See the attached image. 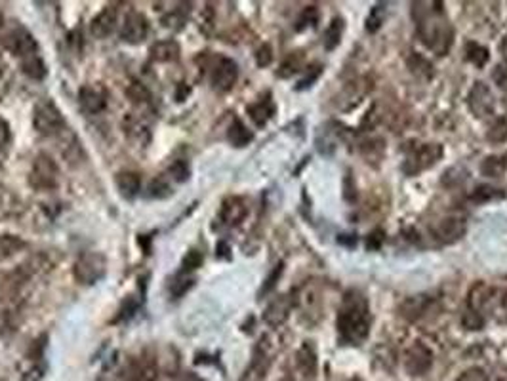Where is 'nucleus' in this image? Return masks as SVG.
Here are the masks:
<instances>
[{
    "instance_id": "nucleus-50",
    "label": "nucleus",
    "mask_w": 507,
    "mask_h": 381,
    "mask_svg": "<svg viewBox=\"0 0 507 381\" xmlns=\"http://www.w3.org/2000/svg\"><path fill=\"white\" fill-rule=\"evenodd\" d=\"M501 309H504V313H506V320H507V290L504 292V295H501Z\"/></svg>"
},
{
    "instance_id": "nucleus-3",
    "label": "nucleus",
    "mask_w": 507,
    "mask_h": 381,
    "mask_svg": "<svg viewBox=\"0 0 507 381\" xmlns=\"http://www.w3.org/2000/svg\"><path fill=\"white\" fill-rule=\"evenodd\" d=\"M107 273V257L99 252H84L73 267V277L80 284H95Z\"/></svg>"
},
{
    "instance_id": "nucleus-22",
    "label": "nucleus",
    "mask_w": 507,
    "mask_h": 381,
    "mask_svg": "<svg viewBox=\"0 0 507 381\" xmlns=\"http://www.w3.org/2000/svg\"><path fill=\"white\" fill-rule=\"evenodd\" d=\"M27 244H25L23 238L16 237V235H0V262H6L10 257H14Z\"/></svg>"
},
{
    "instance_id": "nucleus-20",
    "label": "nucleus",
    "mask_w": 507,
    "mask_h": 381,
    "mask_svg": "<svg viewBox=\"0 0 507 381\" xmlns=\"http://www.w3.org/2000/svg\"><path fill=\"white\" fill-rule=\"evenodd\" d=\"M115 182H117V189H119L120 195L128 200L134 199L135 195L140 193V187H142L140 175L135 172H120Z\"/></svg>"
},
{
    "instance_id": "nucleus-2",
    "label": "nucleus",
    "mask_w": 507,
    "mask_h": 381,
    "mask_svg": "<svg viewBox=\"0 0 507 381\" xmlns=\"http://www.w3.org/2000/svg\"><path fill=\"white\" fill-rule=\"evenodd\" d=\"M416 12H418V32H420L421 42L439 56H446L454 42V31L443 14L441 4L439 8H425L423 14L414 6V17H416Z\"/></svg>"
},
{
    "instance_id": "nucleus-12",
    "label": "nucleus",
    "mask_w": 507,
    "mask_h": 381,
    "mask_svg": "<svg viewBox=\"0 0 507 381\" xmlns=\"http://www.w3.org/2000/svg\"><path fill=\"white\" fill-rule=\"evenodd\" d=\"M468 231V225H466V219L460 217V215H448V217H443L441 222H437V225L433 227V233L435 237L443 242V244H454L458 242Z\"/></svg>"
},
{
    "instance_id": "nucleus-31",
    "label": "nucleus",
    "mask_w": 507,
    "mask_h": 381,
    "mask_svg": "<svg viewBox=\"0 0 507 381\" xmlns=\"http://www.w3.org/2000/svg\"><path fill=\"white\" fill-rule=\"evenodd\" d=\"M204 262V255L202 252H198V250H189L185 257L182 260V273L183 275H187L191 271H197L200 265Z\"/></svg>"
},
{
    "instance_id": "nucleus-18",
    "label": "nucleus",
    "mask_w": 507,
    "mask_h": 381,
    "mask_svg": "<svg viewBox=\"0 0 507 381\" xmlns=\"http://www.w3.org/2000/svg\"><path fill=\"white\" fill-rule=\"evenodd\" d=\"M248 115H250V119L254 120L256 126H265L273 119V115H275V104H273L271 95L267 94L262 99H258L256 104L250 105L248 107Z\"/></svg>"
},
{
    "instance_id": "nucleus-41",
    "label": "nucleus",
    "mask_w": 507,
    "mask_h": 381,
    "mask_svg": "<svg viewBox=\"0 0 507 381\" xmlns=\"http://www.w3.org/2000/svg\"><path fill=\"white\" fill-rule=\"evenodd\" d=\"M492 79H494V82H496L501 90H507V61L496 65V69L492 72Z\"/></svg>"
},
{
    "instance_id": "nucleus-33",
    "label": "nucleus",
    "mask_w": 507,
    "mask_h": 381,
    "mask_svg": "<svg viewBox=\"0 0 507 381\" xmlns=\"http://www.w3.org/2000/svg\"><path fill=\"white\" fill-rule=\"evenodd\" d=\"M170 195V185L162 177H157L155 182L149 183V193L147 199H164Z\"/></svg>"
},
{
    "instance_id": "nucleus-11",
    "label": "nucleus",
    "mask_w": 507,
    "mask_h": 381,
    "mask_svg": "<svg viewBox=\"0 0 507 381\" xmlns=\"http://www.w3.org/2000/svg\"><path fill=\"white\" fill-rule=\"evenodd\" d=\"M4 44L8 48L12 54H16L19 57H27L37 54V40L32 39V35L25 27L17 25L16 29L6 35L4 39Z\"/></svg>"
},
{
    "instance_id": "nucleus-15",
    "label": "nucleus",
    "mask_w": 507,
    "mask_h": 381,
    "mask_svg": "<svg viewBox=\"0 0 507 381\" xmlns=\"http://www.w3.org/2000/svg\"><path fill=\"white\" fill-rule=\"evenodd\" d=\"M248 214V206L242 199L238 197H229L227 200H223L222 210H220V222L227 227H235L242 222Z\"/></svg>"
},
{
    "instance_id": "nucleus-32",
    "label": "nucleus",
    "mask_w": 507,
    "mask_h": 381,
    "mask_svg": "<svg viewBox=\"0 0 507 381\" xmlns=\"http://www.w3.org/2000/svg\"><path fill=\"white\" fill-rule=\"evenodd\" d=\"M128 97L134 101V104H147L151 99V92L147 88L143 86L142 82H134V84H130L126 90Z\"/></svg>"
},
{
    "instance_id": "nucleus-39",
    "label": "nucleus",
    "mask_w": 507,
    "mask_h": 381,
    "mask_svg": "<svg viewBox=\"0 0 507 381\" xmlns=\"http://www.w3.org/2000/svg\"><path fill=\"white\" fill-rule=\"evenodd\" d=\"M321 72H323V67H321V65H313V67H309V72H307V77L300 80V84H298V90H305V88L313 86V82H315V80L321 77Z\"/></svg>"
},
{
    "instance_id": "nucleus-23",
    "label": "nucleus",
    "mask_w": 507,
    "mask_h": 381,
    "mask_svg": "<svg viewBox=\"0 0 507 381\" xmlns=\"http://www.w3.org/2000/svg\"><path fill=\"white\" fill-rule=\"evenodd\" d=\"M343 27H345V23H343V17H334L332 21H330V25L326 27V31H325V39H323L325 50L332 52V50H336V48L340 46L341 35H343Z\"/></svg>"
},
{
    "instance_id": "nucleus-14",
    "label": "nucleus",
    "mask_w": 507,
    "mask_h": 381,
    "mask_svg": "<svg viewBox=\"0 0 507 381\" xmlns=\"http://www.w3.org/2000/svg\"><path fill=\"white\" fill-rule=\"evenodd\" d=\"M115 27H117V8L109 4V6H105L97 16L92 19V23H90V32L94 35L95 39H107L113 31H115Z\"/></svg>"
},
{
    "instance_id": "nucleus-51",
    "label": "nucleus",
    "mask_w": 507,
    "mask_h": 381,
    "mask_svg": "<svg viewBox=\"0 0 507 381\" xmlns=\"http://www.w3.org/2000/svg\"><path fill=\"white\" fill-rule=\"evenodd\" d=\"M351 381H365V380H361V378H353V380H351Z\"/></svg>"
},
{
    "instance_id": "nucleus-26",
    "label": "nucleus",
    "mask_w": 507,
    "mask_h": 381,
    "mask_svg": "<svg viewBox=\"0 0 507 381\" xmlns=\"http://www.w3.org/2000/svg\"><path fill=\"white\" fill-rule=\"evenodd\" d=\"M504 197H506V193L498 189V187H492V185H479L469 195L471 202H477V204H484V202H492V200H501Z\"/></svg>"
},
{
    "instance_id": "nucleus-17",
    "label": "nucleus",
    "mask_w": 507,
    "mask_h": 381,
    "mask_svg": "<svg viewBox=\"0 0 507 381\" xmlns=\"http://www.w3.org/2000/svg\"><path fill=\"white\" fill-rule=\"evenodd\" d=\"M180 44L175 40H160V42H155L151 46L149 54L153 61H159V63H172V61H178L180 57Z\"/></svg>"
},
{
    "instance_id": "nucleus-19",
    "label": "nucleus",
    "mask_w": 507,
    "mask_h": 381,
    "mask_svg": "<svg viewBox=\"0 0 507 381\" xmlns=\"http://www.w3.org/2000/svg\"><path fill=\"white\" fill-rule=\"evenodd\" d=\"M290 315V300L288 297H278L275 302L271 303L269 307L265 309V322L271 326H278L285 322L286 318Z\"/></svg>"
},
{
    "instance_id": "nucleus-9",
    "label": "nucleus",
    "mask_w": 507,
    "mask_h": 381,
    "mask_svg": "<svg viewBox=\"0 0 507 381\" xmlns=\"http://www.w3.org/2000/svg\"><path fill=\"white\" fill-rule=\"evenodd\" d=\"M431 366H433V353L421 342H416L404 353V368L410 375H423Z\"/></svg>"
},
{
    "instance_id": "nucleus-28",
    "label": "nucleus",
    "mask_w": 507,
    "mask_h": 381,
    "mask_svg": "<svg viewBox=\"0 0 507 381\" xmlns=\"http://www.w3.org/2000/svg\"><path fill=\"white\" fill-rule=\"evenodd\" d=\"M61 143H64V145H61L64 157L69 160L71 164H75L77 160L84 159V153H82V147H80L79 139H77L71 132H65V139Z\"/></svg>"
},
{
    "instance_id": "nucleus-10",
    "label": "nucleus",
    "mask_w": 507,
    "mask_h": 381,
    "mask_svg": "<svg viewBox=\"0 0 507 381\" xmlns=\"http://www.w3.org/2000/svg\"><path fill=\"white\" fill-rule=\"evenodd\" d=\"M147 35H149V23L145 16L140 12H130L120 27V39L128 44H140L147 39Z\"/></svg>"
},
{
    "instance_id": "nucleus-27",
    "label": "nucleus",
    "mask_w": 507,
    "mask_h": 381,
    "mask_svg": "<svg viewBox=\"0 0 507 381\" xmlns=\"http://www.w3.org/2000/svg\"><path fill=\"white\" fill-rule=\"evenodd\" d=\"M385 17H388V4L385 2H378L370 8V14L366 17V31L368 32H378L381 29V25L385 23Z\"/></svg>"
},
{
    "instance_id": "nucleus-29",
    "label": "nucleus",
    "mask_w": 507,
    "mask_h": 381,
    "mask_svg": "<svg viewBox=\"0 0 507 381\" xmlns=\"http://www.w3.org/2000/svg\"><path fill=\"white\" fill-rule=\"evenodd\" d=\"M466 57H468L469 63H473L475 67H484V65L488 63V59H490V54H488V50L481 44H477V42H469L468 46H466Z\"/></svg>"
},
{
    "instance_id": "nucleus-7",
    "label": "nucleus",
    "mask_w": 507,
    "mask_h": 381,
    "mask_svg": "<svg viewBox=\"0 0 507 381\" xmlns=\"http://www.w3.org/2000/svg\"><path fill=\"white\" fill-rule=\"evenodd\" d=\"M238 67L229 57H218L210 71V84L216 92H229L237 84Z\"/></svg>"
},
{
    "instance_id": "nucleus-25",
    "label": "nucleus",
    "mask_w": 507,
    "mask_h": 381,
    "mask_svg": "<svg viewBox=\"0 0 507 381\" xmlns=\"http://www.w3.org/2000/svg\"><path fill=\"white\" fill-rule=\"evenodd\" d=\"M21 71L32 80H42L46 77V65L42 61V57L37 56V54H32V56H27L23 57V61H21Z\"/></svg>"
},
{
    "instance_id": "nucleus-16",
    "label": "nucleus",
    "mask_w": 507,
    "mask_h": 381,
    "mask_svg": "<svg viewBox=\"0 0 507 381\" xmlns=\"http://www.w3.org/2000/svg\"><path fill=\"white\" fill-rule=\"evenodd\" d=\"M433 307V297L429 295H410L401 303V315L406 320H420L421 317L428 315V311Z\"/></svg>"
},
{
    "instance_id": "nucleus-40",
    "label": "nucleus",
    "mask_w": 507,
    "mask_h": 381,
    "mask_svg": "<svg viewBox=\"0 0 507 381\" xmlns=\"http://www.w3.org/2000/svg\"><path fill=\"white\" fill-rule=\"evenodd\" d=\"M283 269H285V263L280 262L277 265V267L273 269V273H271V275H269V278L265 280V284H263V288H262V294H267V292H271V290L275 288V284H277V280H278V278H280V275H283Z\"/></svg>"
},
{
    "instance_id": "nucleus-4",
    "label": "nucleus",
    "mask_w": 507,
    "mask_h": 381,
    "mask_svg": "<svg viewBox=\"0 0 507 381\" xmlns=\"http://www.w3.org/2000/svg\"><path fill=\"white\" fill-rule=\"evenodd\" d=\"M441 157H443V147L439 143H423V145L412 147L406 153V160L403 164L404 174L418 175L423 170L435 166Z\"/></svg>"
},
{
    "instance_id": "nucleus-36",
    "label": "nucleus",
    "mask_w": 507,
    "mask_h": 381,
    "mask_svg": "<svg viewBox=\"0 0 507 381\" xmlns=\"http://www.w3.org/2000/svg\"><path fill=\"white\" fill-rule=\"evenodd\" d=\"M191 284H193V280L187 277H183V273H180V277L175 278L174 282L170 284V292H172L174 297H180V295H183L187 292V288H191Z\"/></svg>"
},
{
    "instance_id": "nucleus-49",
    "label": "nucleus",
    "mask_w": 507,
    "mask_h": 381,
    "mask_svg": "<svg viewBox=\"0 0 507 381\" xmlns=\"http://www.w3.org/2000/svg\"><path fill=\"white\" fill-rule=\"evenodd\" d=\"M499 52L507 57V32L504 35V39H501V44H499Z\"/></svg>"
},
{
    "instance_id": "nucleus-34",
    "label": "nucleus",
    "mask_w": 507,
    "mask_h": 381,
    "mask_svg": "<svg viewBox=\"0 0 507 381\" xmlns=\"http://www.w3.org/2000/svg\"><path fill=\"white\" fill-rule=\"evenodd\" d=\"M461 320H463V326H466L468 330H483L484 320L483 317H481V313H477V311L468 309Z\"/></svg>"
},
{
    "instance_id": "nucleus-38",
    "label": "nucleus",
    "mask_w": 507,
    "mask_h": 381,
    "mask_svg": "<svg viewBox=\"0 0 507 381\" xmlns=\"http://www.w3.org/2000/svg\"><path fill=\"white\" fill-rule=\"evenodd\" d=\"M273 61V50H271L269 44H262L256 52V63L260 67H267Z\"/></svg>"
},
{
    "instance_id": "nucleus-48",
    "label": "nucleus",
    "mask_w": 507,
    "mask_h": 381,
    "mask_svg": "<svg viewBox=\"0 0 507 381\" xmlns=\"http://www.w3.org/2000/svg\"><path fill=\"white\" fill-rule=\"evenodd\" d=\"M338 242L340 244H347V246H355L357 244V237H353V235H340Z\"/></svg>"
},
{
    "instance_id": "nucleus-8",
    "label": "nucleus",
    "mask_w": 507,
    "mask_h": 381,
    "mask_svg": "<svg viewBox=\"0 0 507 381\" xmlns=\"http://www.w3.org/2000/svg\"><path fill=\"white\" fill-rule=\"evenodd\" d=\"M468 105L471 113L479 117V119H486L494 115V107H496V97L492 94L488 84L484 82H477L475 86L471 88L468 95Z\"/></svg>"
},
{
    "instance_id": "nucleus-1",
    "label": "nucleus",
    "mask_w": 507,
    "mask_h": 381,
    "mask_svg": "<svg viewBox=\"0 0 507 381\" xmlns=\"http://www.w3.org/2000/svg\"><path fill=\"white\" fill-rule=\"evenodd\" d=\"M338 332L341 342L358 345L370 333V307L363 294L351 290L343 297L340 315H338Z\"/></svg>"
},
{
    "instance_id": "nucleus-42",
    "label": "nucleus",
    "mask_w": 507,
    "mask_h": 381,
    "mask_svg": "<svg viewBox=\"0 0 507 381\" xmlns=\"http://www.w3.org/2000/svg\"><path fill=\"white\" fill-rule=\"evenodd\" d=\"M383 240H385V233L381 229H376L372 231L368 238H366V248L368 250H380L381 244H383Z\"/></svg>"
},
{
    "instance_id": "nucleus-35",
    "label": "nucleus",
    "mask_w": 507,
    "mask_h": 381,
    "mask_svg": "<svg viewBox=\"0 0 507 381\" xmlns=\"http://www.w3.org/2000/svg\"><path fill=\"white\" fill-rule=\"evenodd\" d=\"M301 67V56L300 54H292V56L288 57L286 59L285 63H283V67H280V71H278V75L280 77H290V75H294V72L298 71Z\"/></svg>"
},
{
    "instance_id": "nucleus-24",
    "label": "nucleus",
    "mask_w": 507,
    "mask_h": 381,
    "mask_svg": "<svg viewBox=\"0 0 507 381\" xmlns=\"http://www.w3.org/2000/svg\"><path fill=\"white\" fill-rule=\"evenodd\" d=\"M227 139L235 147H246L254 139V134L242 124V120L235 119L233 124L229 126V130H227Z\"/></svg>"
},
{
    "instance_id": "nucleus-30",
    "label": "nucleus",
    "mask_w": 507,
    "mask_h": 381,
    "mask_svg": "<svg viewBox=\"0 0 507 381\" xmlns=\"http://www.w3.org/2000/svg\"><path fill=\"white\" fill-rule=\"evenodd\" d=\"M486 139L490 143H506L507 141V120L496 119L486 132Z\"/></svg>"
},
{
    "instance_id": "nucleus-21",
    "label": "nucleus",
    "mask_w": 507,
    "mask_h": 381,
    "mask_svg": "<svg viewBox=\"0 0 507 381\" xmlns=\"http://www.w3.org/2000/svg\"><path fill=\"white\" fill-rule=\"evenodd\" d=\"M507 170V153L486 157L481 164V174L486 177H501Z\"/></svg>"
},
{
    "instance_id": "nucleus-37",
    "label": "nucleus",
    "mask_w": 507,
    "mask_h": 381,
    "mask_svg": "<svg viewBox=\"0 0 507 381\" xmlns=\"http://www.w3.org/2000/svg\"><path fill=\"white\" fill-rule=\"evenodd\" d=\"M456 381H488V375H486L483 368H477L475 366V368H469L463 373H460Z\"/></svg>"
},
{
    "instance_id": "nucleus-52",
    "label": "nucleus",
    "mask_w": 507,
    "mask_h": 381,
    "mask_svg": "<svg viewBox=\"0 0 507 381\" xmlns=\"http://www.w3.org/2000/svg\"><path fill=\"white\" fill-rule=\"evenodd\" d=\"M0 27H2V14H0Z\"/></svg>"
},
{
    "instance_id": "nucleus-13",
    "label": "nucleus",
    "mask_w": 507,
    "mask_h": 381,
    "mask_svg": "<svg viewBox=\"0 0 507 381\" xmlns=\"http://www.w3.org/2000/svg\"><path fill=\"white\" fill-rule=\"evenodd\" d=\"M79 99L82 109L90 115L105 111L107 107V92L99 86H82L79 92Z\"/></svg>"
},
{
    "instance_id": "nucleus-46",
    "label": "nucleus",
    "mask_w": 507,
    "mask_h": 381,
    "mask_svg": "<svg viewBox=\"0 0 507 381\" xmlns=\"http://www.w3.org/2000/svg\"><path fill=\"white\" fill-rule=\"evenodd\" d=\"M44 375V368L42 366H32L29 372L23 375V381H40Z\"/></svg>"
},
{
    "instance_id": "nucleus-53",
    "label": "nucleus",
    "mask_w": 507,
    "mask_h": 381,
    "mask_svg": "<svg viewBox=\"0 0 507 381\" xmlns=\"http://www.w3.org/2000/svg\"><path fill=\"white\" fill-rule=\"evenodd\" d=\"M0 79H2V69H0Z\"/></svg>"
},
{
    "instance_id": "nucleus-44",
    "label": "nucleus",
    "mask_w": 507,
    "mask_h": 381,
    "mask_svg": "<svg viewBox=\"0 0 507 381\" xmlns=\"http://www.w3.org/2000/svg\"><path fill=\"white\" fill-rule=\"evenodd\" d=\"M170 175L174 177L175 182H185L187 175H189V168L185 166L183 162H178V164H174L172 170H170Z\"/></svg>"
},
{
    "instance_id": "nucleus-43",
    "label": "nucleus",
    "mask_w": 507,
    "mask_h": 381,
    "mask_svg": "<svg viewBox=\"0 0 507 381\" xmlns=\"http://www.w3.org/2000/svg\"><path fill=\"white\" fill-rule=\"evenodd\" d=\"M135 311H137V303H134L132 295H130V297H128V300H124V303L120 305L119 318H120V320H126V318H130L132 315H134Z\"/></svg>"
},
{
    "instance_id": "nucleus-45",
    "label": "nucleus",
    "mask_w": 507,
    "mask_h": 381,
    "mask_svg": "<svg viewBox=\"0 0 507 381\" xmlns=\"http://www.w3.org/2000/svg\"><path fill=\"white\" fill-rule=\"evenodd\" d=\"M10 141V126L4 119H0V153L4 151V147Z\"/></svg>"
},
{
    "instance_id": "nucleus-5",
    "label": "nucleus",
    "mask_w": 507,
    "mask_h": 381,
    "mask_svg": "<svg viewBox=\"0 0 507 381\" xmlns=\"http://www.w3.org/2000/svg\"><path fill=\"white\" fill-rule=\"evenodd\" d=\"M29 182H31L35 189L39 190L56 189L59 185V166L56 164V160L52 159L50 155L40 153L39 157L35 159V162H32Z\"/></svg>"
},
{
    "instance_id": "nucleus-6",
    "label": "nucleus",
    "mask_w": 507,
    "mask_h": 381,
    "mask_svg": "<svg viewBox=\"0 0 507 381\" xmlns=\"http://www.w3.org/2000/svg\"><path fill=\"white\" fill-rule=\"evenodd\" d=\"M32 124L42 135H59L65 130L64 115L59 111V107L50 99L37 105L32 115Z\"/></svg>"
},
{
    "instance_id": "nucleus-47",
    "label": "nucleus",
    "mask_w": 507,
    "mask_h": 381,
    "mask_svg": "<svg viewBox=\"0 0 507 381\" xmlns=\"http://www.w3.org/2000/svg\"><path fill=\"white\" fill-rule=\"evenodd\" d=\"M343 185H345V193H343V197H345V200H349V202H355L357 200V189L355 187H351V177H345V182H343Z\"/></svg>"
}]
</instances>
